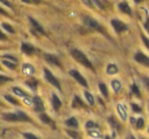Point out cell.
Instances as JSON below:
<instances>
[{"instance_id": "23", "label": "cell", "mask_w": 149, "mask_h": 139, "mask_svg": "<svg viewBox=\"0 0 149 139\" xmlns=\"http://www.w3.org/2000/svg\"><path fill=\"white\" fill-rule=\"evenodd\" d=\"M98 88H99L100 92L102 93V95L104 96L105 98L108 97V91H107V88H106L105 84L104 83H99L98 84Z\"/></svg>"}, {"instance_id": "35", "label": "cell", "mask_w": 149, "mask_h": 139, "mask_svg": "<svg viewBox=\"0 0 149 139\" xmlns=\"http://www.w3.org/2000/svg\"><path fill=\"white\" fill-rule=\"evenodd\" d=\"M89 135L91 137H94V138H98V137H100V133L98 132V131L94 130V129H91V131H89Z\"/></svg>"}, {"instance_id": "12", "label": "cell", "mask_w": 149, "mask_h": 139, "mask_svg": "<svg viewBox=\"0 0 149 139\" xmlns=\"http://www.w3.org/2000/svg\"><path fill=\"white\" fill-rule=\"evenodd\" d=\"M21 49H22V52L27 54V55H32V54L35 52V47L29 43H23L22 44Z\"/></svg>"}, {"instance_id": "5", "label": "cell", "mask_w": 149, "mask_h": 139, "mask_svg": "<svg viewBox=\"0 0 149 139\" xmlns=\"http://www.w3.org/2000/svg\"><path fill=\"white\" fill-rule=\"evenodd\" d=\"M110 24H111L114 32H116V34H118V35H120V33H123V32H125V31L128 30V26H127L124 22L120 21V20H116V19L111 20Z\"/></svg>"}, {"instance_id": "29", "label": "cell", "mask_w": 149, "mask_h": 139, "mask_svg": "<svg viewBox=\"0 0 149 139\" xmlns=\"http://www.w3.org/2000/svg\"><path fill=\"white\" fill-rule=\"evenodd\" d=\"M131 91H132V93H134L135 95L137 96V97H141V93H140V90H139V88L137 87L136 84H133L132 86H131Z\"/></svg>"}, {"instance_id": "3", "label": "cell", "mask_w": 149, "mask_h": 139, "mask_svg": "<svg viewBox=\"0 0 149 139\" xmlns=\"http://www.w3.org/2000/svg\"><path fill=\"white\" fill-rule=\"evenodd\" d=\"M70 54H72V56L74 58V59L77 60L78 62H80L81 64L85 66L86 68L92 70L93 72L95 71V70H94L93 64H92L91 61L88 59V57L86 56V54L84 53V52H82L81 50H79V49H72V51H70Z\"/></svg>"}, {"instance_id": "45", "label": "cell", "mask_w": 149, "mask_h": 139, "mask_svg": "<svg viewBox=\"0 0 149 139\" xmlns=\"http://www.w3.org/2000/svg\"><path fill=\"white\" fill-rule=\"evenodd\" d=\"M143 83H144L145 87H146L147 89L149 90V78H147V77L143 78Z\"/></svg>"}, {"instance_id": "50", "label": "cell", "mask_w": 149, "mask_h": 139, "mask_svg": "<svg viewBox=\"0 0 149 139\" xmlns=\"http://www.w3.org/2000/svg\"><path fill=\"white\" fill-rule=\"evenodd\" d=\"M104 139H110V137H108V136H105V137H104Z\"/></svg>"}, {"instance_id": "10", "label": "cell", "mask_w": 149, "mask_h": 139, "mask_svg": "<svg viewBox=\"0 0 149 139\" xmlns=\"http://www.w3.org/2000/svg\"><path fill=\"white\" fill-rule=\"evenodd\" d=\"M29 22L31 23L32 27H33L34 31H35L36 33L40 34V35H44V33H45V32H44V29L42 28V26L40 25V24L38 23L35 19H33L32 17H29Z\"/></svg>"}, {"instance_id": "6", "label": "cell", "mask_w": 149, "mask_h": 139, "mask_svg": "<svg viewBox=\"0 0 149 139\" xmlns=\"http://www.w3.org/2000/svg\"><path fill=\"white\" fill-rule=\"evenodd\" d=\"M70 75L72 76V77L74 78V79L76 80V81H77L80 85H82L83 87H85V88H88V83H87V81H86V79L79 73V72L77 71V70H70Z\"/></svg>"}, {"instance_id": "30", "label": "cell", "mask_w": 149, "mask_h": 139, "mask_svg": "<svg viewBox=\"0 0 149 139\" xmlns=\"http://www.w3.org/2000/svg\"><path fill=\"white\" fill-rule=\"evenodd\" d=\"M13 81V79L9 77H6L4 75H0V85H2V84H5L7 82H10Z\"/></svg>"}, {"instance_id": "22", "label": "cell", "mask_w": 149, "mask_h": 139, "mask_svg": "<svg viewBox=\"0 0 149 139\" xmlns=\"http://www.w3.org/2000/svg\"><path fill=\"white\" fill-rule=\"evenodd\" d=\"M39 118H40V120H41L43 123H45V124L51 125L52 123H53V121H52V119H51V118H49V117H48L46 114H44V112H42V114L40 115Z\"/></svg>"}, {"instance_id": "33", "label": "cell", "mask_w": 149, "mask_h": 139, "mask_svg": "<svg viewBox=\"0 0 149 139\" xmlns=\"http://www.w3.org/2000/svg\"><path fill=\"white\" fill-rule=\"evenodd\" d=\"M136 127L137 129H142L144 127V120L142 118H139L138 120L136 121Z\"/></svg>"}, {"instance_id": "49", "label": "cell", "mask_w": 149, "mask_h": 139, "mask_svg": "<svg viewBox=\"0 0 149 139\" xmlns=\"http://www.w3.org/2000/svg\"><path fill=\"white\" fill-rule=\"evenodd\" d=\"M131 123H132V124L136 123V121H135V118H131Z\"/></svg>"}, {"instance_id": "18", "label": "cell", "mask_w": 149, "mask_h": 139, "mask_svg": "<svg viewBox=\"0 0 149 139\" xmlns=\"http://www.w3.org/2000/svg\"><path fill=\"white\" fill-rule=\"evenodd\" d=\"M25 84L30 88V89L34 90V91H35L38 87V81L36 79H34V78H31V79L27 80V81L25 82Z\"/></svg>"}, {"instance_id": "24", "label": "cell", "mask_w": 149, "mask_h": 139, "mask_svg": "<svg viewBox=\"0 0 149 139\" xmlns=\"http://www.w3.org/2000/svg\"><path fill=\"white\" fill-rule=\"evenodd\" d=\"M65 124L70 127H74V128H77L78 127V121L74 118H70L68 120L65 121Z\"/></svg>"}, {"instance_id": "39", "label": "cell", "mask_w": 149, "mask_h": 139, "mask_svg": "<svg viewBox=\"0 0 149 139\" xmlns=\"http://www.w3.org/2000/svg\"><path fill=\"white\" fill-rule=\"evenodd\" d=\"M24 137L26 139H39L36 135L32 134V133H24Z\"/></svg>"}, {"instance_id": "15", "label": "cell", "mask_w": 149, "mask_h": 139, "mask_svg": "<svg viewBox=\"0 0 149 139\" xmlns=\"http://www.w3.org/2000/svg\"><path fill=\"white\" fill-rule=\"evenodd\" d=\"M72 108H86L85 103L83 102V100L79 97L78 95L74 96V99H72Z\"/></svg>"}, {"instance_id": "8", "label": "cell", "mask_w": 149, "mask_h": 139, "mask_svg": "<svg viewBox=\"0 0 149 139\" xmlns=\"http://www.w3.org/2000/svg\"><path fill=\"white\" fill-rule=\"evenodd\" d=\"M44 58H45V60L48 62V64H52V66H59V68H61V64H60L57 56L54 55V54L45 53V54H44Z\"/></svg>"}, {"instance_id": "25", "label": "cell", "mask_w": 149, "mask_h": 139, "mask_svg": "<svg viewBox=\"0 0 149 139\" xmlns=\"http://www.w3.org/2000/svg\"><path fill=\"white\" fill-rule=\"evenodd\" d=\"M84 95H85V98L87 99L88 103H89L90 105H93L94 104V98H93V96H92V94L88 91H85L84 92Z\"/></svg>"}, {"instance_id": "26", "label": "cell", "mask_w": 149, "mask_h": 139, "mask_svg": "<svg viewBox=\"0 0 149 139\" xmlns=\"http://www.w3.org/2000/svg\"><path fill=\"white\" fill-rule=\"evenodd\" d=\"M4 98L7 100L8 102H10L11 104H13V105H19V102L17 99H15V97H13V96L10 95H4Z\"/></svg>"}, {"instance_id": "53", "label": "cell", "mask_w": 149, "mask_h": 139, "mask_svg": "<svg viewBox=\"0 0 149 139\" xmlns=\"http://www.w3.org/2000/svg\"><path fill=\"white\" fill-rule=\"evenodd\" d=\"M0 68H1V66H0Z\"/></svg>"}, {"instance_id": "34", "label": "cell", "mask_w": 149, "mask_h": 139, "mask_svg": "<svg viewBox=\"0 0 149 139\" xmlns=\"http://www.w3.org/2000/svg\"><path fill=\"white\" fill-rule=\"evenodd\" d=\"M92 3L95 4L96 6H97L99 9H101V10H103L104 9V5L102 4V2L100 1V0H92Z\"/></svg>"}, {"instance_id": "28", "label": "cell", "mask_w": 149, "mask_h": 139, "mask_svg": "<svg viewBox=\"0 0 149 139\" xmlns=\"http://www.w3.org/2000/svg\"><path fill=\"white\" fill-rule=\"evenodd\" d=\"M1 26H2L3 29H4L5 31L8 32V33L15 34V30H13V28L11 27V25H9V24H6V23H2V24H1Z\"/></svg>"}, {"instance_id": "31", "label": "cell", "mask_w": 149, "mask_h": 139, "mask_svg": "<svg viewBox=\"0 0 149 139\" xmlns=\"http://www.w3.org/2000/svg\"><path fill=\"white\" fill-rule=\"evenodd\" d=\"M68 135H70L72 138H74V139H80V135H79V133L77 132V131H70V130H68Z\"/></svg>"}, {"instance_id": "44", "label": "cell", "mask_w": 149, "mask_h": 139, "mask_svg": "<svg viewBox=\"0 0 149 139\" xmlns=\"http://www.w3.org/2000/svg\"><path fill=\"white\" fill-rule=\"evenodd\" d=\"M6 40H7L6 35H5V34L0 30V41H6Z\"/></svg>"}, {"instance_id": "36", "label": "cell", "mask_w": 149, "mask_h": 139, "mask_svg": "<svg viewBox=\"0 0 149 139\" xmlns=\"http://www.w3.org/2000/svg\"><path fill=\"white\" fill-rule=\"evenodd\" d=\"M141 38H142V41H143V43H144V45L146 46V48L149 50V39L147 37H145V35L142 33H141Z\"/></svg>"}, {"instance_id": "9", "label": "cell", "mask_w": 149, "mask_h": 139, "mask_svg": "<svg viewBox=\"0 0 149 139\" xmlns=\"http://www.w3.org/2000/svg\"><path fill=\"white\" fill-rule=\"evenodd\" d=\"M118 8L120 9V13H125V15H132V9H131L130 5L128 4V2H127L126 0H123V1H120V2L118 3Z\"/></svg>"}, {"instance_id": "47", "label": "cell", "mask_w": 149, "mask_h": 139, "mask_svg": "<svg viewBox=\"0 0 149 139\" xmlns=\"http://www.w3.org/2000/svg\"><path fill=\"white\" fill-rule=\"evenodd\" d=\"M133 1H134V2H135V3H136V4H138V3L142 2L143 0H133Z\"/></svg>"}, {"instance_id": "20", "label": "cell", "mask_w": 149, "mask_h": 139, "mask_svg": "<svg viewBox=\"0 0 149 139\" xmlns=\"http://www.w3.org/2000/svg\"><path fill=\"white\" fill-rule=\"evenodd\" d=\"M13 91L15 95L19 96V97H27L28 96V93L26 91H24L22 88L19 87H13Z\"/></svg>"}, {"instance_id": "52", "label": "cell", "mask_w": 149, "mask_h": 139, "mask_svg": "<svg viewBox=\"0 0 149 139\" xmlns=\"http://www.w3.org/2000/svg\"><path fill=\"white\" fill-rule=\"evenodd\" d=\"M148 133H149V127H148Z\"/></svg>"}, {"instance_id": "46", "label": "cell", "mask_w": 149, "mask_h": 139, "mask_svg": "<svg viewBox=\"0 0 149 139\" xmlns=\"http://www.w3.org/2000/svg\"><path fill=\"white\" fill-rule=\"evenodd\" d=\"M0 15H6V17H8V13H6V11L4 10V9L2 8V7H0Z\"/></svg>"}, {"instance_id": "4", "label": "cell", "mask_w": 149, "mask_h": 139, "mask_svg": "<svg viewBox=\"0 0 149 139\" xmlns=\"http://www.w3.org/2000/svg\"><path fill=\"white\" fill-rule=\"evenodd\" d=\"M44 76H45V79L47 80L48 83H50L51 85H53L54 87L56 88V89H58L60 91L61 90V87H60V84L59 82H58V80L56 79L55 77H54V75L51 73V72L48 70V68H44Z\"/></svg>"}, {"instance_id": "7", "label": "cell", "mask_w": 149, "mask_h": 139, "mask_svg": "<svg viewBox=\"0 0 149 139\" xmlns=\"http://www.w3.org/2000/svg\"><path fill=\"white\" fill-rule=\"evenodd\" d=\"M134 59L138 64H142V66H146V68H149V57L147 55H145L143 52H137V53H135Z\"/></svg>"}, {"instance_id": "48", "label": "cell", "mask_w": 149, "mask_h": 139, "mask_svg": "<svg viewBox=\"0 0 149 139\" xmlns=\"http://www.w3.org/2000/svg\"><path fill=\"white\" fill-rule=\"evenodd\" d=\"M127 139H136V138H135V137L133 136V135H129V136L127 137Z\"/></svg>"}, {"instance_id": "1", "label": "cell", "mask_w": 149, "mask_h": 139, "mask_svg": "<svg viewBox=\"0 0 149 139\" xmlns=\"http://www.w3.org/2000/svg\"><path fill=\"white\" fill-rule=\"evenodd\" d=\"M82 21H83V24L88 28V29L92 30V31H96L99 32V33L103 34V35L106 36V32L104 30V28L102 27L101 24H99L95 19H93L90 15H82Z\"/></svg>"}, {"instance_id": "17", "label": "cell", "mask_w": 149, "mask_h": 139, "mask_svg": "<svg viewBox=\"0 0 149 139\" xmlns=\"http://www.w3.org/2000/svg\"><path fill=\"white\" fill-rule=\"evenodd\" d=\"M118 72V68L116 66V64H107V66H106V74L107 75H116V73Z\"/></svg>"}, {"instance_id": "16", "label": "cell", "mask_w": 149, "mask_h": 139, "mask_svg": "<svg viewBox=\"0 0 149 139\" xmlns=\"http://www.w3.org/2000/svg\"><path fill=\"white\" fill-rule=\"evenodd\" d=\"M51 103H52V106L55 110H58L61 106V100L58 98V96L56 94H52V98H51Z\"/></svg>"}, {"instance_id": "32", "label": "cell", "mask_w": 149, "mask_h": 139, "mask_svg": "<svg viewBox=\"0 0 149 139\" xmlns=\"http://www.w3.org/2000/svg\"><path fill=\"white\" fill-rule=\"evenodd\" d=\"M98 125L96 124V123H94L93 121H89V122H87V124H86V128L87 129H95L97 128Z\"/></svg>"}, {"instance_id": "2", "label": "cell", "mask_w": 149, "mask_h": 139, "mask_svg": "<svg viewBox=\"0 0 149 139\" xmlns=\"http://www.w3.org/2000/svg\"><path fill=\"white\" fill-rule=\"evenodd\" d=\"M2 117L5 121L8 122H31V118L22 110L15 112H5Z\"/></svg>"}, {"instance_id": "43", "label": "cell", "mask_w": 149, "mask_h": 139, "mask_svg": "<svg viewBox=\"0 0 149 139\" xmlns=\"http://www.w3.org/2000/svg\"><path fill=\"white\" fill-rule=\"evenodd\" d=\"M4 57H5V58H7V60H10V61L15 62V64H17V59L15 57V56L8 55V54H5V55H4Z\"/></svg>"}, {"instance_id": "41", "label": "cell", "mask_w": 149, "mask_h": 139, "mask_svg": "<svg viewBox=\"0 0 149 139\" xmlns=\"http://www.w3.org/2000/svg\"><path fill=\"white\" fill-rule=\"evenodd\" d=\"M82 2H83L86 6L90 7V8H93L94 7V4L92 3V0H82Z\"/></svg>"}, {"instance_id": "13", "label": "cell", "mask_w": 149, "mask_h": 139, "mask_svg": "<svg viewBox=\"0 0 149 139\" xmlns=\"http://www.w3.org/2000/svg\"><path fill=\"white\" fill-rule=\"evenodd\" d=\"M22 72H23L25 75L27 76H31L35 73V68L32 64H24L23 66H22Z\"/></svg>"}, {"instance_id": "40", "label": "cell", "mask_w": 149, "mask_h": 139, "mask_svg": "<svg viewBox=\"0 0 149 139\" xmlns=\"http://www.w3.org/2000/svg\"><path fill=\"white\" fill-rule=\"evenodd\" d=\"M131 106H132L134 112H141V110H142V108H141L140 106L136 103H131Z\"/></svg>"}, {"instance_id": "14", "label": "cell", "mask_w": 149, "mask_h": 139, "mask_svg": "<svg viewBox=\"0 0 149 139\" xmlns=\"http://www.w3.org/2000/svg\"><path fill=\"white\" fill-rule=\"evenodd\" d=\"M116 110H118V116H120V118L122 119L123 121H126L127 118H128V115H127V110H126V108H125V106L123 105V104L118 103V105H116Z\"/></svg>"}, {"instance_id": "38", "label": "cell", "mask_w": 149, "mask_h": 139, "mask_svg": "<svg viewBox=\"0 0 149 139\" xmlns=\"http://www.w3.org/2000/svg\"><path fill=\"white\" fill-rule=\"evenodd\" d=\"M24 3H28V4H40L41 0H22Z\"/></svg>"}, {"instance_id": "51", "label": "cell", "mask_w": 149, "mask_h": 139, "mask_svg": "<svg viewBox=\"0 0 149 139\" xmlns=\"http://www.w3.org/2000/svg\"><path fill=\"white\" fill-rule=\"evenodd\" d=\"M148 110H149V101H148Z\"/></svg>"}, {"instance_id": "37", "label": "cell", "mask_w": 149, "mask_h": 139, "mask_svg": "<svg viewBox=\"0 0 149 139\" xmlns=\"http://www.w3.org/2000/svg\"><path fill=\"white\" fill-rule=\"evenodd\" d=\"M0 2L2 3V4H4L6 7H9L10 9H13V10H15V7H13V5L11 4L10 2H9L8 0H0Z\"/></svg>"}, {"instance_id": "27", "label": "cell", "mask_w": 149, "mask_h": 139, "mask_svg": "<svg viewBox=\"0 0 149 139\" xmlns=\"http://www.w3.org/2000/svg\"><path fill=\"white\" fill-rule=\"evenodd\" d=\"M2 64H4L5 66H7L8 68H10V70H15V68H17V64H15V62H13L10 61V60H3Z\"/></svg>"}, {"instance_id": "21", "label": "cell", "mask_w": 149, "mask_h": 139, "mask_svg": "<svg viewBox=\"0 0 149 139\" xmlns=\"http://www.w3.org/2000/svg\"><path fill=\"white\" fill-rule=\"evenodd\" d=\"M111 88L116 93H118V92L120 90V88H122V84H120V82L118 81V80H112L111 81Z\"/></svg>"}, {"instance_id": "19", "label": "cell", "mask_w": 149, "mask_h": 139, "mask_svg": "<svg viewBox=\"0 0 149 139\" xmlns=\"http://www.w3.org/2000/svg\"><path fill=\"white\" fill-rule=\"evenodd\" d=\"M108 122H109V124L112 126V128L114 129V130L118 131V133H120V131H122V126H120V123H118L116 120H114L112 117H110V118H108Z\"/></svg>"}, {"instance_id": "11", "label": "cell", "mask_w": 149, "mask_h": 139, "mask_svg": "<svg viewBox=\"0 0 149 139\" xmlns=\"http://www.w3.org/2000/svg\"><path fill=\"white\" fill-rule=\"evenodd\" d=\"M33 104H34V110L37 112H42L44 110V104L42 99L39 96H34L33 98Z\"/></svg>"}, {"instance_id": "42", "label": "cell", "mask_w": 149, "mask_h": 139, "mask_svg": "<svg viewBox=\"0 0 149 139\" xmlns=\"http://www.w3.org/2000/svg\"><path fill=\"white\" fill-rule=\"evenodd\" d=\"M143 27H144L145 31L147 32V33L149 34V17H147L146 21H145V23L143 24Z\"/></svg>"}]
</instances>
